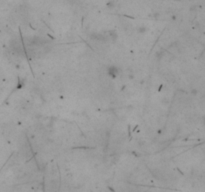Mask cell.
<instances>
[{
    "label": "cell",
    "instance_id": "cell-1",
    "mask_svg": "<svg viewBox=\"0 0 205 192\" xmlns=\"http://www.w3.org/2000/svg\"><path fill=\"white\" fill-rule=\"evenodd\" d=\"M108 75H109L111 78H113V79H115L116 77L118 76V74H119V70H118V68L116 67V66H110L109 68H108Z\"/></svg>",
    "mask_w": 205,
    "mask_h": 192
},
{
    "label": "cell",
    "instance_id": "cell-2",
    "mask_svg": "<svg viewBox=\"0 0 205 192\" xmlns=\"http://www.w3.org/2000/svg\"><path fill=\"white\" fill-rule=\"evenodd\" d=\"M204 123H205V116H204Z\"/></svg>",
    "mask_w": 205,
    "mask_h": 192
}]
</instances>
